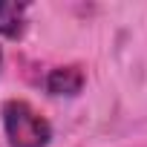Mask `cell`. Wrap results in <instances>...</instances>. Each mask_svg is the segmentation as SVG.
Listing matches in <instances>:
<instances>
[{
	"label": "cell",
	"instance_id": "obj_1",
	"mask_svg": "<svg viewBox=\"0 0 147 147\" xmlns=\"http://www.w3.org/2000/svg\"><path fill=\"white\" fill-rule=\"evenodd\" d=\"M3 133L9 147H49L52 124L26 101H6L3 104Z\"/></svg>",
	"mask_w": 147,
	"mask_h": 147
},
{
	"label": "cell",
	"instance_id": "obj_2",
	"mask_svg": "<svg viewBox=\"0 0 147 147\" xmlns=\"http://www.w3.org/2000/svg\"><path fill=\"white\" fill-rule=\"evenodd\" d=\"M81 87H84V72L78 66H58L46 78V90L52 95H78Z\"/></svg>",
	"mask_w": 147,
	"mask_h": 147
},
{
	"label": "cell",
	"instance_id": "obj_3",
	"mask_svg": "<svg viewBox=\"0 0 147 147\" xmlns=\"http://www.w3.org/2000/svg\"><path fill=\"white\" fill-rule=\"evenodd\" d=\"M26 12L29 6L23 3H0V35L20 38L26 29Z\"/></svg>",
	"mask_w": 147,
	"mask_h": 147
},
{
	"label": "cell",
	"instance_id": "obj_4",
	"mask_svg": "<svg viewBox=\"0 0 147 147\" xmlns=\"http://www.w3.org/2000/svg\"><path fill=\"white\" fill-rule=\"evenodd\" d=\"M0 66H3V49H0Z\"/></svg>",
	"mask_w": 147,
	"mask_h": 147
}]
</instances>
